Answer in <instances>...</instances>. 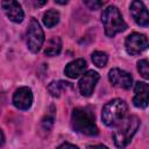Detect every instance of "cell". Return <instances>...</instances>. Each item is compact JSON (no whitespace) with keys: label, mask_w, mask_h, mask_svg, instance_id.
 <instances>
[{"label":"cell","mask_w":149,"mask_h":149,"mask_svg":"<svg viewBox=\"0 0 149 149\" xmlns=\"http://www.w3.org/2000/svg\"><path fill=\"white\" fill-rule=\"evenodd\" d=\"M13 104L16 108L26 111L28 108H30L31 104H33V92L29 87L23 86L20 87L15 91L14 95H13Z\"/></svg>","instance_id":"30bf717a"},{"label":"cell","mask_w":149,"mask_h":149,"mask_svg":"<svg viewBox=\"0 0 149 149\" xmlns=\"http://www.w3.org/2000/svg\"><path fill=\"white\" fill-rule=\"evenodd\" d=\"M1 139H2V140H1V146H2V144L5 143V135H3V132H2V130H1Z\"/></svg>","instance_id":"603a6c76"},{"label":"cell","mask_w":149,"mask_h":149,"mask_svg":"<svg viewBox=\"0 0 149 149\" xmlns=\"http://www.w3.org/2000/svg\"><path fill=\"white\" fill-rule=\"evenodd\" d=\"M61 50H62V40L57 36H54L48 41L47 47L44 49V54L47 56H56L61 52Z\"/></svg>","instance_id":"9a60e30c"},{"label":"cell","mask_w":149,"mask_h":149,"mask_svg":"<svg viewBox=\"0 0 149 149\" xmlns=\"http://www.w3.org/2000/svg\"><path fill=\"white\" fill-rule=\"evenodd\" d=\"M57 149H79V148L77 146H74V144H71V143H63Z\"/></svg>","instance_id":"44dd1931"},{"label":"cell","mask_w":149,"mask_h":149,"mask_svg":"<svg viewBox=\"0 0 149 149\" xmlns=\"http://www.w3.org/2000/svg\"><path fill=\"white\" fill-rule=\"evenodd\" d=\"M137 71L144 79L149 80V61L140 59L137 62Z\"/></svg>","instance_id":"ac0fdd59"},{"label":"cell","mask_w":149,"mask_h":149,"mask_svg":"<svg viewBox=\"0 0 149 149\" xmlns=\"http://www.w3.org/2000/svg\"><path fill=\"white\" fill-rule=\"evenodd\" d=\"M100 76L97 71H93V70H90L87 72H85L83 74V77L80 78L79 80V90H80V93L84 95V97H90L93 91H94V87L99 80Z\"/></svg>","instance_id":"ba28073f"},{"label":"cell","mask_w":149,"mask_h":149,"mask_svg":"<svg viewBox=\"0 0 149 149\" xmlns=\"http://www.w3.org/2000/svg\"><path fill=\"white\" fill-rule=\"evenodd\" d=\"M71 126L72 128L84 135H97L98 127L94 120V114L90 108L78 107L72 111L71 114Z\"/></svg>","instance_id":"6da1fadb"},{"label":"cell","mask_w":149,"mask_h":149,"mask_svg":"<svg viewBox=\"0 0 149 149\" xmlns=\"http://www.w3.org/2000/svg\"><path fill=\"white\" fill-rule=\"evenodd\" d=\"M108 79L113 86L125 88V90L130 88L133 84V78L130 73H128L125 70L118 69V68H114L108 72Z\"/></svg>","instance_id":"52a82bcc"},{"label":"cell","mask_w":149,"mask_h":149,"mask_svg":"<svg viewBox=\"0 0 149 149\" xmlns=\"http://www.w3.org/2000/svg\"><path fill=\"white\" fill-rule=\"evenodd\" d=\"M86 149H108V148L104 144H94V146H88Z\"/></svg>","instance_id":"7402d4cb"},{"label":"cell","mask_w":149,"mask_h":149,"mask_svg":"<svg viewBox=\"0 0 149 149\" xmlns=\"http://www.w3.org/2000/svg\"><path fill=\"white\" fill-rule=\"evenodd\" d=\"M55 2H56V3H61V5H65V3H68V1H57V0H55Z\"/></svg>","instance_id":"cb8c5ba5"},{"label":"cell","mask_w":149,"mask_h":149,"mask_svg":"<svg viewBox=\"0 0 149 149\" xmlns=\"http://www.w3.org/2000/svg\"><path fill=\"white\" fill-rule=\"evenodd\" d=\"M27 47L31 52H38L44 43V33L36 19L31 17L27 28Z\"/></svg>","instance_id":"5b68a950"},{"label":"cell","mask_w":149,"mask_h":149,"mask_svg":"<svg viewBox=\"0 0 149 149\" xmlns=\"http://www.w3.org/2000/svg\"><path fill=\"white\" fill-rule=\"evenodd\" d=\"M84 2H85L86 6L90 7V9H93V10L100 8L104 5V1H95V0H93V1L92 0H88V1H84Z\"/></svg>","instance_id":"ffe728a7"},{"label":"cell","mask_w":149,"mask_h":149,"mask_svg":"<svg viewBox=\"0 0 149 149\" xmlns=\"http://www.w3.org/2000/svg\"><path fill=\"white\" fill-rule=\"evenodd\" d=\"M133 104L137 108H146L149 104V84L137 81L134 87Z\"/></svg>","instance_id":"8fae6325"},{"label":"cell","mask_w":149,"mask_h":149,"mask_svg":"<svg viewBox=\"0 0 149 149\" xmlns=\"http://www.w3.org/2000/svg\"><path fill=\"white\" fill-rule=\"evenodd\" d=\"M1 7L6 14V16L15 22V23H20L22 22L23 17H24V13L22 10V7L19 2L16 1H13V0H9V1H2L1 2Z\"/></svg>","instance_id":"7c38bea8"},{"label":"cell","mask_w":149,"mask_h":149,"mask_svg":"<svg viewBox=\"0 0 149 149\" xmlns=\"http://www.w3.org/2000/svg\"><path fill=\"white\" fill-rule=\"evenodd\" d=\"M92 58V62L94 63V65H97L98 68H104L106 66L107 64V61H108V56L106 52L104 51H94L91 56Z\"/></svg>","instance_id":"e0dca14e"},{"label":"cell","mask_w":149,"mask_h":149,"mask_svg":"<svg viewBox=\"0 0 149 149\" xmlns=\"http://www.w3.org/2000/svg\"><path fill=\"white\" fill-rule=\"evenodd\" d=\"M129 9H130L132 17L139 26L141 27L149 26V12L142 1H137V0L132 1Z\"/></svg>","instance_id":"9c48e42d"},{"label":"cell","mask_w":149,"mask_h":149,"mask_svg":"<svg viewBox=\"0 0 149 149\" xmlns=\"http://www.w3.org/2000/svg\"><path fill=\"white\" fill-rule=\"evenodd\" d=\"M54 120H55V118H54V114H52V113H51V114H47L45 118L42 120V126H43V128L47 129V130H50V128H51L52 125H54Z\"/></svg>","instance_id":"d6986e66"},{"label":"cell","mask_w":149,"mask_h":149,"mask_svg":"<svg viewBox=\"0 0 149 149\" xmlns=\"http://www.w3.org/2000/svg\"><path fill=\"white\" fill-rule=\"evenodd\" d=\"M71 87V84L68 83V81H64V80H55V81H51L49 85H48V91L49 93L52 95V97H61L62 93L64 91H66V88H70Z\"/></svg>","instance_id":"5bb4252c"},{"label":"cell","mask_w":149,"mask_h":149,"mask_svg":"<svg viewBox=\"0 0 149 149\" xmlns=\"http://www.w3.org/2000/svg\"><path fill=\"white\" fill-rule=\"evenodd\" d=\"M139 127H140V119L136 115H130V116L123 119L120 122V125L116 128L114 136H113L115 146L121 149L125 148L130 142V140L135 135Z\"/></svg>","instance_id":"277c9868"},{"label":"cell","mask_w":149,"mask_h":149,"mask_svg":"<svg viewBox=\"0 0 149 149\" xmlns=\"http://www.w3.org/2000/svg\"><path fill=\"white\" fill-rule=\"evenodd\" d=\"M128 106L122 99H113L108 101L101 112L102 122L108 127H114L119 125L126 116Z\"/></svg>","instance_id":"3957f363"},{"label":"cell","mask_w":149,"mask_h":149,"mask_svg":"<svg viewBox=\"0 0 149 149\" xmlns=\"http://www.w3.org/2000/svg\"><path fill=\"white\" fill-rule=\"evenodd\" d=\"M101 22L105 28V34L108 37H113L127 29V23L125 22L120 10L115 6H108L102 10Z\"/></svg>","instance_id":"7a4b0ae2"},{"label":"cell","mask_w":149,"mask_h":149,"mask_svg":"<svg viewBox=\"0 0 149 149\" xmlns=\"http://www.w3.org/2000/svg\"><path fill=\"white\" fill-rule=\"evenodd\" d=\"M125 48L127 54L130 56H136L142 54L144 50L149 48V40L146 35L140 33H132L126 37Z\"/></svg>","instance_id":"8992f818"},{"label":"cell","mask_w":149,"mask_h":149,"mask_svg":"<svg viewBox=\"0 0 149 149\" xmlns=\"http://www.w3.org/2000/svg\"><path fill=\"white\" fill-rule=\"evenodd\" d=\"M86 62L85 59L83 58H78V59H74L72 62H70L65 69H64V73L66 77L69 78H78L80 74H84V71L86 70Z\"/></svg>","instance_id":"4fadbf2b"},{"label":"cell","mask_w":149,"mask_h":149,"mask_svg":"<svg viewBox=\"0 0 149 149\" xmlns=\"http://www.w3.org/2000/svg\"><path fill=\"white\" fill-rule=\"evenodd\" d=\"M59 21V13L56 9H49L43 14V23L47 28H52Z\"/></svg>","instance_id":"2e32d148"}]
</instances>
